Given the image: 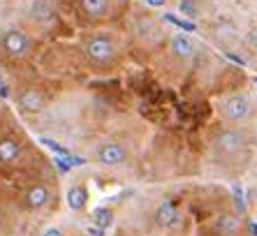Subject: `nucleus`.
Returning a JSON list of instances; mask_svg holds the SVG:
<instances>
[{
  "instance_id": "4468645a",
  "label": "nucleus",
  "mask_w": 257,
  "mask_h": 236,
  "mask_svg": "<svg viewBox=\"0 0 257 236\" xmlns=\"http://www.w3.org/2000/svg\"><path fill=\"white\" fill-rule=\"evenodd\" d=\"M90 218H93V222L90 224H97V227H102V229H109V227L114 224V208L97 206L95 211L90 213Z\"/></svg>"
},
{
  "instance_id": "f3484780",
  "label": "nucleus",
  "mask_w": 257,
  "mask_h": 236,
  "mask_svg": "<svg viewBox=\"0 0 257 236\" xmlns=\"http://www.w3.org/2000/svg\"><path fill=\"white\" fill-rule=\"evenodd\" d=\"M42 144H44V146H47V148H51L54 153H58L60 158H67V155H70V151H67V148L63 146V144L54 142V139H49V137H42Z\"/></svg>"
},
{
  "instance_id": "f03ea898",
  "label": "nucleus",
  "mask_w": 257,
  "mask_h": 236,
  "mask_svg": "<svg viewBox=\"0 0 257 236\" xmlns=\"http://www.w3.org/2000/svg\"><path fill=\"white\" fill-rule=\"evenodd\" d=\"M222 116L227 118L229 123H243L245 118L250 116V100L245 95H232L220 104Z\"/></svg>"
},
{
  "instance_id": "a878e982",
  "label": "nucleus",
  "mask_w": 257,
  "mask_h": 236,
  "mask_svg": "<svg viewBox=\"0 0 257 236\" xmlns=\"http://www.w3.org/2000/svg\"><path fill=\"white\" fill-rule=\"evenodd\" d=\"M248 40H250V44H252V47L257 49V30H252L250 35H248Z\"/></svg>"
},
{
  "instance_id": "412c9836",
  "label": "nucleus",
  "mask_w": 257,
  "mask_h": 236,
  "mask_svg": "<svg viewBox=\"0 0 257 236\" xmlns=\"http://www.w3.org/2000/svg\"><path fill=\"white\" fill-rule=\"evenodd\" d=\"M86 234L88 236H104L107 229H102V227H97V224H88V227H86Z\"/></svg>"
},
{
  "instance_id": "20e7f679",
  "label": "nucleus",
  "mask_w": 257,
  "mask_h": 236,
  "mask_svg": "<svg viewBox=\"0 0 257 236\" xmlns=\"http://www.w3.org/2000/svg\"><path fill=\"white\" fill-rule=\"evenodd\" d=\"M0 44H3V49H5L12 58H24L26 53L30 51V40L21 30H7V33H3Z\"/></svg>"
},
{
  "instance_id": "6ab92c4d",
  "label": "nucleus",
  "mask_w": 257,
  "mask_h": 236,
  "mask_svg": "<svg viewBox=\"0 0 257 236\" xmlns=\"http://www.w3.org/2000/svg\"><path fill=\"white\" fill-rule=\"evenodd\" d=\"M181 12L186 14V17H197V5L192 3V0H181Z\"/></svg>"
},
{
  "instance_id": "f8f14e48",
  "label": "nucleus",
  "mask_w": 257,
  "mask_h": 236,
  "mask_svg": "<svg viewBox=\"0 0 257 236\" xmlns=\"http://www.w3.org/2000/svg\"><path fill=\"white\" fill-rule=\"evenodd\" d=\"M30 19H33V21H40V24L51 21V19H54V7H51V3H49V0H33V5H30Z\"/></svg>"
},
{
  "instance_id": "f257e3e1",
  "label": "nucleus",
  "mask_w": 257,
  "mask_h": 236,
  "mask_svg": "<svg viewBox=\"0 0 257 236\" xmlns=\"http://www.w3.org/2000/svg\"><path fill=\"white\" fill-rule=\"evenodd\" d=\"M84 53H86V58L93 60L95 65H107V63H111L116 58V47L109 37L97 35V37H90L84 44Z\"/></svg>"
},
{
  "instance_id": "6e6552de",
  "label": "nucleus",
  "mask_w": 257,
  "mask_h": 236,
  "mask_svg": "<svg viewBox=\"0 0 257 236\" xmlns=\"http://www.w3.org/2000/svg\"><path fill=\"white\" fill-rule=\"evenodd\" d=\"M239 229H241V215L220 213V215L213 220V231L218 236H234V234H239Z\"/></svg>"
},
{
  "instance_id": "b1692460",
  "label": "nucleus",
  "mask_w": 257,
  "mask_h": 236,
  "mask_svg": "<svg viewBox=\"0 0 257 236\" xmlns=\"http://www.w3.org/2000/svg\"><path fill=\"white\" fill-rule=\"evenodd\" d=\"M167 3V0H146V5H151V7H162Z\"/></svg>"
},
{
  "instance_id": "ddd939ff",
  "label": "nucleus",
  "mask_w": 257,
  "mask_h": 236,
  "mask_svg": "<svg viewBox=\"0 0 257 236\" xmlns=\"http://www.w3.org/2000/svg\"><path fill=\"white\" fill-rule=\"evenodd\" d=\"M21 155V144L12 137H5L0 139V162H14Z\"/></svg>"
},
{
  "instance_id": "cd10ccee",
  "label": "nucleus",
  "mask_w": 257,
  "mask_h": 236,
  "mask_svg": "<svg viewBox=\"0 0 257 236\" xmlns=\"http://www.w3.org/2000/svg\"><path fill=\"white\" fill-rule=\"evenodd\" d=\"M0 86H5V83H3V77H0Z\"/></svg>"
},
{
  "instance_id": "7ed1b4c3",
  "label": "nucleus",
  "mask_w": 257,
  "mask_h": 236,
  "mask_svg": "<svg viewBox=\"0 0 257 236\" xmlns=\"http://www.w3.org/2000/svg\"><path fill=\"white\" fill-rule=\"evenodd\" d=\"M95 158L102 167H120V165H125L127 151H125V146L118 142H107L97 148Z\"/></svg>"
},
{
  "instance_id": "39448f33",
  "label": "nucleus",
  "mask_w": 257,
  "mask_h": 236,
  "mask_svg": "<svg viewBox=\"0 0 257 236\" xmlns=\"http://www.w3.org/2000/svg\"><path fill=\"white\" fill-rule=\"evenodd\" d=\"M17 104L24 113H37L47 106V95H44L42 90H37V88H26V90L19 93Z\"/></svg>"
},
{
  "instance_id": "9b49d317",
  "label": "nucleus",
  "mask_w": 257,
  "mask_h": 236,
  "mask_svg": "<svg viewBox=\"0 0 257 236\" xmlns=\"http://www.w3.org/2000/svg\"><path fill=\"white\" fill-rule=\"evenodd\" d=\"M172 51H174V56L176 58H183V60H188V58H192V53H195V44H192V40L188 35H176L172 40Z\"/></svg>"
},
{
  "instance_id": "423d86ee",
  "label": "nucleus",
  "mask_w": 257,
  "mask_h": 236,
  "mask_svg": "<svg viewBox=\"0 0 257 236\" xmlns=\"http://www.w3.org/2000/svg\"><path fill=\"white\" fill-rule=\"evenodd\" d=\"M213 144L220 153H236L245 144V135L239 130H222V132H218Z\"/></svg>"
},
{
  "instance_id": "5701e85b",
  "label": "nucleus",
  "mask_w": 257,
  "mask_h": 236,
  "mask_svg": "<svg viewBox=\"0 0 257 236\" xmlns=\"http://www.w3.org/2000/svg\"><path fill=\"white\" fill-rule=\"evenodd\" d=\"M248 234L257 236V222H255V220H250V222H248Z\"/></svg>"
},
{
  "instance_id": "4be33fe9",
  "label": "nucleus",
  "mask_w": 257,
  "mask_h": 236,
  "mask_svg": "<svg viewBox=\"0 0 257 236\" xmlns=\"http://www.w3.org/2000/svg\"><path fill=\"white\" fill-rule=\"evenodd\" d=\"M42 236H65V231L60 229V227H49V229H44Z\"/></svg>"
},
{
  "instance_id": "aec40b11",
  "label": "nucleus",
  "mask_w": 257,
  "mask_h": 236,
  "mask_svg": "<svg viewBox=\"0 0 257 236\" xmlns=\"http://www.w3.org/2000/svg\"><path fill=\"white\" fill-rule=\"evenodd\" d=\"M54 165L58 167V171H60V174H70V171H72V165H70V155H67V158H60V155H58V158L54 160Z\"/></svg>"
},
{
  "instance_id": "9d476101",
  "label": "nucleus",
  "mask_w": 257,
  "mask_h": 236,
  "mask_svg": "<svg viewBox=\"0 0 257 236\" xmlns=\"http://www.w3.org/2000/svg\"><path fill=\"white\" fill-rule=\"evenodd\" d=\"M65 199H67V206H70L72 211L81 213L86 206H88V188H86V185H81V183L72 185V188L67 190Z\"/></svg>"
},
{
  "instance_id": "a211bd4d",
  "label": "nucleus",
  "mask_w": 257,
  "mask_h": 236,
  "mask_svg": "<svg viewBox=\"0 0 257 236\" xmlns=\"http://www.w3.org/2000/svg\"><path fill=\"white\" fill-rule=\"evenodd\" d=\"M232 192H234V204H236V208H239V215H245V199H243V190H241V185H234Z\"/></svg>"
},
{
  "instance_id": "2eb2a0df",
  "label": "nucleus",
  "mask_w": 257,
  "mask_h": 236,
  "mask_svg": "<svg viewBox=\"0 0 257 236\" xmlns=\"http://www.w3.org/2000/svg\"><path fill=\"white\" fill-rule=\"evenodd\" d=\"M81 7L90 17H104L109 12V0H81Z\"/></svg>"
},
{
  "instance_id": "dca6fc26",
  "label": "nucleus",
  "mask_w": 257,
  "mask_h": 236,
  "mask_svg": "<svg viewBox=\"0 0 257 236\" xmlns=\"http://www.w3.org/2000/svg\"><path fill=\"white\" fill-rule=\"evenodd\" d=\"M165 21H169V24H174V26H179V28H181V30H186V33H192V30L197 28V26L192 24V21L179 19V17H174V14H165Z\"/></svg>"
},
{
  "instance_id": "1a4fd4ad",
  "label": "nucleus",
  "mask_w": 257,
  "mask_h": 236,
  "mask_svg": "<svg viewBox=\"0 0 257 236\" xmlns=\"http://www.w3.org/2000/svg\"><path fill=\"white\" fill-rule=\"evenodd\" d=\"M49 199H51V192H49L47 185H33V188L26 192V197H24L26 206L33 208V211H40V208H44L49 204Z\"/></svg>"
},
{
  "instance_id": "393cba45",
  "label": "nucleus",
  "mask_w": 257,
  "mask_h": 236,
  "mask_svg": "<svg viewBox=\"0 0 257 236\" xmlns=\"http://www.w3.org/2000/svg\"><path fill=\"white\" fill-rule=\"evenodd\" d=\"M227 58H229V60H234V63H239V65H245V60H243V58H239V56H234V53H227Z\"/></svg>"
},
{
  "instance_id": "0eeeda50",
  "label": "nucleus",
  "mask_w": 257,
  "mask_h": 236,
  "mask_svg": "<svg viewBox=\"0 0 257 236\" xmlns=\"http://www.w3.org/2000/svg\"><path fill=\"white\" fill-rule=\"evenodd\" d=\"M153 218H156L158 227L169 229V227H174V224H179L181 213H179V208H176V204H174L172 199H165V201H160V204H158L156 213H153Z\"/></svg>"
},
{
  "instance_id": "bb28decb",
  "label": "nucleus",
  "mask_w": 257,
  "mask_h": 236,
  "mask_svg": "<svg viewBox=\"0 0 257 236\" xmlns=\"http://www.w3.org/2000/svg\"><path fill=\"white\" fill-rule=\"evenodd\" d=\"M0 95H3V97H10V86H0Z\"/></svg>"
}]
</instances>
